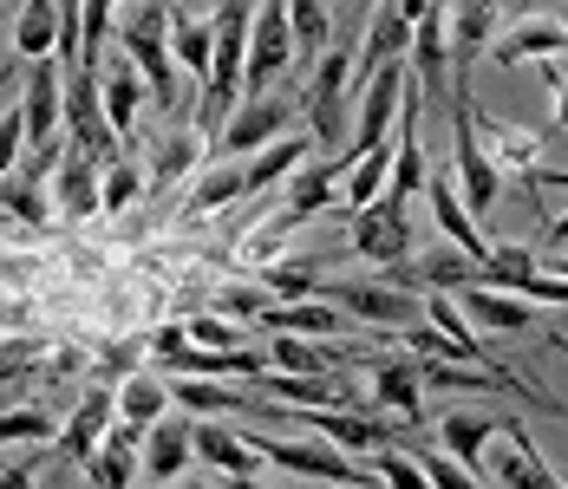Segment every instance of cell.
<instances>
[{
  "label": "cell",
  "instance_id": "1",
  "mask_svg": "<svg viewBox=\"0 0 568 489\" xmlns=\"http://www.w3.org/2000/svg\"><path fill=\"white\" fill-rule=\"evenodd\" d=\"M301 111H307V137L327 151V157H346V118H353V47H327L307 72V92H301Z\"/></svg>",
  "mask_w": 568,
  "mask_h": 489
},
{
  "label": "cell",
  "instance_id": "2",
  "mask_svg": "<svg viewBox=\"0 0 568 489\" xmlns=\"http://www.w3.org/2000/svg\"><path fill=\"white\" fill-rule=\"evenodd\" d=\"M59 131H65V144H79L99 170L124 163V144H118L112 124H105V92H99V72L92 65L59 72Z\"/></svg>",
  "mask_w": 568,
  "mask_h": 489
},
{
  "label": "cell",
  "instance_id": "3",
  "mask_svg": "<svg viewBox=\"0 0 568 489\" xmlns=\"http://www.w3.org/2000/svg\"><path fill=\"white\" fill-rule=\"evenodd\" d=\"M314 300L341 307L353 326L386 333V339H393V333H412V326L425 320V300H418L412 287H393V281H321Z\"/></svg>",
  "mask_w": 568,
  "mask_h": 489
},
{
  "label": "cell",
  "instance_id": "4",
  "mask_svg": "<svg viewBox=\"0 0 568 489\" xmlns=\"http://www.w3.org/2000/svg\"><path fill=\"white\" fill-rule=\"evenodd\" d=\"M118 53L138 65V79L158 92V105L176 111V65H171V7H131L118 13Z\"/></svg>",
  "mask_w": 568,
  "mask_h": 489
},
{
  "label": "cell",
  "instance_id": "5",
  "mask_svg": "<svg viewBox=\"0 0 568 489\" xmlns=\"http://www.w3.org/2000/svg\"><path fill=\"white\" fill-rule=\"evenodd\" d=\"M412 20V53H405V79L418 105H445L452 99V7H405Z\"/></svg>",
  "mask_w": 568,
  "mask_h": 489
},
{
  "label": "cell",
  "instance_id": "6",
  "mask_svg": "<svg viewBox=\"0 0 568 489\" xmlns=\"http://www.w3.org/2000/svg\"><path fill=\"white\" fill-rule=\"evenodd\" d=\"M248 444H255L262 463H275L287 477H307L314 489H386L366 463L341 457L334 444H294V437H248Z\"/></svg>",
  "mask_w": 568,
  "mask_h": 489
},
{
  "label": "cell",
  "instance_id": "7",
  "mask_svg": "<svg viewBox=\"0 0 568 489\" xmlns=\"http://www.w3.org/2000/svg\"><path fill=\"white\" fill-rule=\"evenodd\" d=\"M366 366V391L373 398V418H398L405 431L425 425V385H418V359L412 353H353Z\"/></svg>",
  "mask_w": 568,
  "mask_h": 489
},
{
  "label": "cell",
  "instance_id": "8",
  "mask_svg": "<svg viewBox=\"0 0 568 489\" xmlns=\"http://www.w3.org/2000/svg\"><path fill=\"white\" fill-rule=\"evenodd\" d=\"M346 222H353L346 255H359V262H373V268H386V274L412 262V203L379 196L366 210H346Z\"/></svg>",
  "mask_w": 568,
  "mask_h": 489
},
{
  "label": "cell",
  "instance_id": "9",
  "mask_svg": "<svg viewBox=\"0 0 568 489\" xmlns=\"http://www.w3.org/2000/svg\"><path fill=\"white\" fill-rule=\"evenodd\" d=\"M294 99H242L235 105V118L223 124V137L210 144V157H229V163H248V157H262L268 144H282V137H294Z\"/></svg>",
  "mask_w": 568,
  "mask_h": 489
},
{
  "label": "cell",
  "instance_id": "10",
  "mask_svg": "<svg viewBox=\"0 0 568 489\" xmlns=\"http://www.w3.org/2000/svg\"><path fill=\"white\" fill-rule=\"evenodd\" d=\"M294 65V40H287V7H262L248 27V65H242V99H268V85Z\"/></svg>",
  "mask_w": 568,
  "mask_h": 489
},
{
  "label": "cell",
  "instance_id": "11",
  "mask_svg": "<svg viewBox=\"0 0 568 489\" xmlns=\"http://www.w3.org/2000/svg\"><path fill=\"white\" fill-rule=\"evenodd\" d=\"M412 53V20H405V7H373L366 13V40H359V53H353V99L386 72V65H405Z\"/></svg>",
  "mask_w": 568,
  "mask_h": 489
},
{
  "label": "cell",
  "instance_id": "12",
  "mask_svg": "<svg viewBox=\"0 0 568 489\" xmlns=\"http://www.w3.org/2000/svg\"><path fill=\"white\" fill-rule=\"evenodd\" d=\"M490 53H497V65H549V59H568V20L562 13H523V20H510L497 40H490Z\"/></svg>",
  "mask_w": 568,
  "mask_h": 489
},
{
  "label": "cell",
  "instance_id": "13",
  "mask_svg": "<svg viewBox=\"0 0 568 489\" xmlns=\"http://www.w3.org/2000/svg\"><path fill=\"white\" fill-rule=\"evenodd\" d=\"M484 483H497V489H562V477L549 470V457L536 450V437L523 431L516 418H504V450L484 463Z\"/></svg>",
  "mask_w": 568,
  "mask_h": 489
},
{
  "label": "cell",
  "instance_id": "14",
  "mask_svg": "<svg viewBox=\"0 0 568 489\" xmlns=\"http://www.w3.org/2000/svg\"><path fill=\"white\" fill-rule=\"evenodd\" d=\"M341 262H346V248H327V255H275V262L255 268V287H262L275 307H294V300H314L321 274L341 268Z\"/></svg>",
  "mask_w": 568,
  "mask_h": 489
},
{
  "label": "cell",
  "instance_id": "15",
  "mask_svg": "<svg viewBox=\"0 0 568 489\" xmlns=\"http://www.w3.org/2000/svg\"><path fill=\"white\" fill-rule=\"evenodd\" d=\"M20 124H27V151H53L59 137V65L53 59H40V65H27V85H20Z\"/></svg>",
  "mask_w": 568,
  "mask_h": 489
},
{
  "label": "cell",
  "instance_id": "16",
  "mask_svg": "<svg viewBox=\"0 0 568 489\" xmlns=\"http://www.w3.org/2000/svg\"><path fill=\"white\" fill-rule=\"evenodd\" d=\"M504 437V418H477V411H445L438 425H432V450L438 457H452L457 470H470V477H484V450Z\"/></svg>",
  "mask_w": 568,
  "mask_h": 489
},
{
  "label": "cell",
  "instance_id": "17",
  "mask_svg": "<svg viewBox=\"0 0 568 489\" xmlns=\"http://www.w3.org/2000/svg\"><path fill=\"white\" fill-rule=\"evenodd\" d=\"M190 431H196V418H183V411H171L164 425H151L144 431V450H138V477H151V489L164 483H183V470H190Z\"/></svg>",
  "mask_w": 568,
  "mask_h": 489
},
{
  "label": "cell",
  "instance_id": "18",
  "mask_svg": "<svg viewBox=\"0 0 568 489\" xmlns=\"http://www.w3.org/2000/svg\"><path fill=\"white\" fill-rule=\"evenodd\" d=\"M112 418H118L112 385L85 391V398L72 405V418L59 425V437H53V457H59V463H85V457H92V450L105 444V431H112Z\"/></svg>",
  "mask_w": 568,
  "mask_h": 489
},
{
  "label": "cell",
  "instance_id": "19",
  "mask_svg": "<svg viewBox=\"0 0 568 489\" xmlns=\"http://www.w3.org/2000/svg\"><path fill=\"white\" fill-rule=\"evenodd\" d=\"M99 92H105V124H112V137H138V118H144V99H151V85L138 79V65L124 53H105L99 65Z\"/></svg>",
  "mask_w": 568,
  "mask_h": 489
},
{
  "label": "cell",
  "instance_id": "20",
  "mask_svg": "<svg viewBox=\"0 0 568 489\" xmlns=\"http://www.w3.org/2000/svg\"><path fill=\"white\" fill-rule=\"evenodd\" d=\"M99 183H105V170L85 157L79 144H65L53 163V210L65 222H92L99 216Z\"/></svg>",
  "mask_w": 568,
  "mask_h": 489
},
{
  "label": "cell",
  "instance_id": "21",
  "mask_svg": "<svg viewBox=\"0 0 568 489\" xmlns=\"http://www.w3.org/2000/svg\"><path fill=\"white\" fill-rule=\"evenodd\" d=\"M112 405H118V425L124 431H151V425H164L171 418V379L158 373V366H144V373H124L112 385Z\"/></svg>",
  "mask_w": 568,
  "mask_h": 489
},
{
  "label": "cell",
  "instance_id": "22",
  "mask_svg": "<svg viewBox=\"0 0 568 489\" xmlns=\"http://www.w3.org/2000/svg\"><path fill=\"white\" fill-rule=\"evenodd\" d=\"M452 183L457 190H464V196H470V216H484V210H490V203H497V190H504V176H497V170H490V157H484V151H477V137H470V124H464V111H452Z\"/></svg>",
  "mask_w": 568,
  "mask_h": 489
},
{
  "label": "cell",
  "instance_id": "23",
  "mask_svg": "<svg viewBox=\"0 0 568 489\" xmlns=\"http://www.w3.org/2000/svg\"><path fill=\"white\" fill-rule=\"evenodd\" d=\"M425 203H432L438 228L457 242V255H470V262L484 268V262H490V235H484V228H477V216L464 210V196H457L452 176H425Z\"/></svg>",
  "mask_w": 568,
  "mask_h": 489
},
{
  "label": "cell",
  "instance_id": "24",
  "mask_svg": "<svg viewBox=\"0 0 568 489\" xmlns=\"http://www.w3.org/2000/svg\"><path fill=\"white\" fill-rule=\"evenodd\" d=\"M210 59H216V13L171 7V65L190 72L196 85H210Z\"/></svg>",
  "mask_w": 568,
  "mask_h": 489
},
{
  "label": "cell",
  "instance_id": "25",
  "mask_svg": "<svg viewBox=\"0 0 568 489\" xmlns=\"http://www.w3.org/2000/svg\"><path fill=\"white\" fill-rule=\"evenodd\" d=\"M255 326L262 333H294V339H346L353 333V320H346L341 307H327V300H294V307H262L255 314Z\"/></svg>",
  "mask_w": 568,
  "mask_h": 489
},
{
  "label": "cell",
  "instance_id": "26",
  "mask_svg": "<svg viewBox=\"0 0 568 489\" xmlns=\"http://www.w3.org/2000/svg\"><path fill=\"white\" fill-rule=\"evenodd\" d=\"M452 300H457V314L470 326H484V333H529L536 326V307L516 300V294H497V287H457Z\"/></svg>",
  "mask_w": 568,
  "mask_h": 489
},
{
  "label": "cell",
  "instance_id": "27",
  "mask_svg": "<svg viewBox=\"0 0 568 489\" xmlns=\"http://www.w3.org/2000/svg\"><path fill=\"white\" fill-rule=\"evenodd\" d=\"M138 450H144V437L124 431L112 418V431H105V444L79 463L85 477H92V489H138Z\"/></svg>",
  "mask_w": 568,
  "mask_h": 489
},
{
  "label": "cell",
  "instance_id": "28",
  "mask_svg": "<svg viewBox=\"0 0 568 489\" xmlns=\"http://www.w3.org/2000/svg\"><path fill=\"white\" fill-rule=\"evenodd\" d=\"M190 450H196L223 483H229V477H255V470H262L255 444L235 431V425H196V431H190Z\"/></svg>",
  "mask_w": 568,
  "mask_h": 489
},
{
  "label": "cell",
  "instance_id": "29",
  "mask_svg": "<svg viewBox=\"0 0 568 489\" xmlns=\"http://www.w3.org/2000/svg\"><path fill=\"white\" fill-rule=\"evenodd\" d=\"M210 163V151H203V137L190 131V124H176L171 137L158 144V157H151V170H144V196H164V190H176L190 170H203Z\"/></svg>",
  "mask_w": 568,
  "mask_h": 489
},
{
  "label": "cell",
  "instance_id": "30",
  "mask_svg": "<svg viewBox=\"0 0 568 489\" xmlns=\"http://www.w3.org/2000/svg\"><path fill=\"white\" fill-rule=\"evenodd\" d=\"M341 359L334 346H314V339H294V333H268V373L287 379H341Z\"/></svg>",
  "mask_w": 568,
  "mask_h": 489
},
{
  "label": "cell",
  "instance_id": "31",
  "mask_svg": "<svg viewBox=\"0 0 568 489\" xmlns=\"http://www.w3.org/2000/svg\"><path fill=\"white\" fill-rule=\"evenodd\" d=\"M307 151H314V137H307V131H294V137H282V144H268L262 157H248V163H242V203H255L262 190H275L282 176H294V170L307 163Z\"/></svg>",
  "mask_w": 568,
  "mask_h": 489
},
{
  "label": "cell",
  "instance_id": "32",
  "mask_svg": "<svg viewBox=\"0 0 568 489\" xmlns=\"http://www.w3.org/2000/svg\"><path fill=\"white\" fill-rule=\"evenodd\" d=\"M229 203H242V163L210 157L203 170H196L190 196H183V216H223Z\"/></svg>",
  "mask_w": 568,
  "mask_h": 489
},
{
  "label": "cell",
  "instance_id": "33",
  "mask_svg": "<svg viewBox=\"0 0 568 489\" xmlns=\"http://www.w3.org/2000/svg\"><path fill=\"white\" fill-rule=\"evenodd\" d=\"M7 47H13V59H27V65L53 59L59 53V7H47V0L20 7V20L7 27Z\"/></svg>",
  "mask_w": 568,
  "mask_h": 489
},
{
  "label": "cell",
  "instance_id": "34",
  "mask_svg": "<svg viewBox=\"0 0 568 489\" xmlns=\"http://www.w3.org/2000/svg\"><path fill=\"white\" fill-rule=\"evenodd\" d=\"M452 65H470V53H484L497 33H504V13L497 7H452Z\"/></svg>",
  "mask_w": 568,
  "mask_h": 489
},
{
  "label": "cell",
  "instance_id": "35",
  "mask_svg": "<svg viewBox=\"0 0 568 489\" xmlns=\"http://www.w3.org/2000/svg\"><path fill=\"white\" fill-rule=\"evenodd\" d=\"M287 40H294V59H321L334 47V13L314 7V0H294L287 7Z\"/></svg>",
  "mask_w": 568,
  "mask_h": 489
},
{
  "label": "cell",
  "instance_id": "36",
  "mask_svg": "<svg viewBox=\"0 0 568 489\" xmlns=\"http://www.w3.org/2000/svg\"><path fill=\"white\" fill-rule=\"evenodd\" d=\"M105 53H118V13L105 0H92V7H79V65H105Z\"/></svg>",
  "mask_w": 568,
  "mask_h": 489
},
{
  "label": "cell",
  "instance_id": "37",
  "mask_svg": "<svg viewBox=\"0 0 568 489\" xmlns=\"http://www.w3.org/2000/svg\"><path fill=\"white\" fill-rule=\"evenodd\" d=\"M138 196H144V163H131V157L112 163L105 183H99V216H131Z\"/></svg>",
  "mask_w": 568,
  "mask_h": 489
},
{
  "label": "cell",
  "instance_id": "38",
  "mask_svg": "<svg viewBox=\"0 0 568 489\" xmlns=\"http://www.w3.org/2000/svg\"><path fill=\"white\" fill-rule=\"evenodd\" d=\"M53 411H40V405H13V411H0V444H40V450H53Z\"/></svg>",
  "mask_w": 568,
  "mask_h": 489
},
{
  "label": "cell",
  "instance_id": "39",
  "mask_svg": "<svg viewBox=\"0 0 568 489\" xmlns=\"http://www.w3.org/2000/svg\"><path fill=\"white\" fill-rule=\"evenodd\" d=\"M183 333H190V353H242V326L223 320V314H190L183 320Z\"/></svg>",
  "mask_w": 568,
  "mask_h": 489
},
{
  "label": "cell",
  "instance_id": "40",
  "mask_svg": "<svg viewBox=\"0 0 568 489\" xmlns=\"http://www.w3.org/2000/svg\"><path fill=\"white\" fill-rule=\"evenodd\" d=\"M262 307H275L255 281H223L216 294H210V314H223V320H255Z\"/></svg>",
  "mask_w": 568,
  "mask_h": 489
},
{
  "label": "cell",
  "instance_id": "41",
  "mask_svg": "<svg viewBox=\"0 0 568 489\" xmlns=\"http://www.w3.org/2000/svg\"><path fill=\"white\" fill-rule=\"evenodd\" d=\"M366 470H373V477H379L386 489H432L412 450H373V463H366Z\"/></svg>",
  "mask_w": 568,
  "mask_h": 489
},
{
  "label": "cell",
  "instance_id": "42",
  "mask_svg": "<svg viewBox=\"0 0 568 489\" xmlns=\"http://www.w3.org/2000/svg\"><path fill=\"white\" fill-rule=\"evenodd\" d=\"M412 457H418V470H425V483H432V489H490L484 477H470V470H457L452 457H438L432 444H418Z\"/></svg>",
  "mask_w": 568,
  "mask_h": 489
},
{
  "label": "cell",
  "instance_id": "43",
  "mask_svg": "<svg viewBox=\"0 0 568 489\" xmlns=\"http://www.w3.org/2000/svg\"><path fill=\"white\" fill-rule=\"evenodd\" d=\"M20 157H27V124H20V105L0 111V183L20 170Z\"/></svg>",
  "mask_w": 568,
  "mask_h": 489
},
{
  "label": "cell",
  "instance_id": "44",
  "mask_svg": "<svg viewBox=\"0 0 568 489\" xmlns=\"http://www.w3.org/2000/svg\"><path fill=\"white\" fill-rule=\"evenodd\" d=\"M151 353H158V359H164V373H171L176 359L190 353V333H183V320H164V326H158V333H151Z\"/></svg>",
  "mask_w": 568,
  "mask_h": 489
},
{
  "label": "cell",
  "instance_id": "45",
  "mask_svg": "<svg viewBox=\"0 0 568 489\" xmlns=\"http://www.w3.org/2000/svg\"><path fill=\"white\" fill-rule=\"evenodd\" d=\"M542 72H549V99H556V111H549V131H568V65H562V59H549Z\"/></svg>",
  "mask_w": 568,
  "mask_h": 489
},
{
  "label": "cell",
  "instance_id": "46",
  "mask_svg": "<svg viewBox=\"0 0 568 489\" xmlns=\"http://www.w3.org/2000/svg\"><path fill=\"white\" fill-rule=\"evenodd\" d=\"M0 489H40V463H13V470H0Z\"/></svg>",
  "mask_w": 568,
  "mask_h": 489
},
{
  "label": "cell",
  "instance_id": "47",
  "mask_svg": "<svg viewBox=\"0 0 568 489\" xmlns=\"http://www.w3.org/2000/svg\"><path fill=\"white\" fill-rule=\"evenodd\" d=\"M13 85H20V65H13V59H0V105H7V92H13Z\"/></svg>",
  "mask_w": 568,
  "mask_h": 489
},
{
  "label": "cell",
  "instance_id": "48",
  "mask_svg": "<svg viewBox=\"0 0 568 489\" xmlns=\"http://www.w3.org/2000/svg\"><path fill=\"white\" fill-rule=\"evenodd\" d=\"M223 489H262V483H255V477H229Z\"/></svg>",
  "mask_w": 568,
  "mask_h": 489
},
{
  "label": "cell",
  "instance_id": "49",
  "mask_svg": "<svg viewBox=\"0 0 568 489\" xmlns=\"http://www.w3.org/2000/svg\"><path fill=\"white\" fill-rule=\"evenodd\" d=\"M164 489H210V483H196V477H183V483H164Z\"/></svg>",
  "mask_w": 568,
  "mask_h": 489
}]
</instances>
